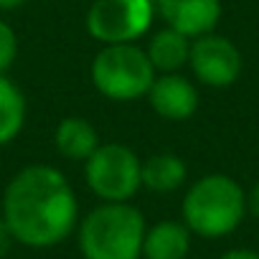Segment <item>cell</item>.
Segmentation results:
<instances>
[{"instance_id":"15","label":"cell","mask_w":259,"mask_h":259,"mask_svg":"<svg viewBox=\"0 0 259 259\" xmlns=\"http://www.w3.org/2000/svg\"><path fill=\"white\" fill-rule=\"evenodd\" d=\"M16 56H18V36L6 21H0V74H6L13 66Z\"/></svg>"},{"instance_id":"16","label":"cell","mask_w":259,"mask_h":259,"mask_svg":"<svg viewBox=\"0 0 259 259\" xmlns=\"http://www.w3.org/2000/svg\"><path fill=\"white\" fill-rule=\"evenodd\" d=\"M219 259H259V251L249 246H234V249H226Z\"/></svg>"},{"instance_id":"5","label":"cell","mask_w":259,"mask_h":259,"mask_svg":"<svg viewBox=\"0 0 259 259\" xmlns=\"http://www.w3.org/2000/svg\"><path fill=\"white\" fill-rule=\"evenodd\" d=\"M92 193L104 203H124L143 188V163L122 143H102L84 163Z\"/></svg>"},{"instance_id":"12","label":"cell","mask_w":259,"mask_h":259,"mask_svg":"<svg viewBox=\"0 0 259 259\" xmlns=\"http://www.w3.org/2000/svg\"><path fill=\"white\" fill-rule=\"evenodd\" d=\"M191 41L193 38H188V36H183V33H178L173 28H165V31H158L150 38L145 54H148V59H150V64H153L155 71H160V74H176L178 69H183L188 64Z\"/></svg>"},{"instance_id":"14","label":"cell","mask_w":259,"mask_h":259,"mask_svg":"<svg viewBox=\"0 0 259 259\" xmlns=\"http://www.w3.org/2000/svg\"><path fill=\"white\" fill-rule=\"evenodd\" d=\"M23 124H26V99L6 74H0V148L13 143Z\"/></svg>"},{"instance_id":"8","label":"cell","mask_w":259,"mask_h":259,"mask_svg":"<svg viewBox=\"0 0 259 259\" xmlns=\"http://www.w3.org/2000/svg\"><path fill=\"white\" fill-rule=\"evenodd\" d=\"M155 6L168 28L188 38L213 33L221 18V0H155Z\"/></svg>"},{"instance_id":"17","label":"cell","mask_w":259,"mask_h":259,"mask_svg":"<svg viewBox=\"0 0 259 259\" xmlns=\"http://www.w3.org/2000/svg\"><path fill=\"white\" fill-rule=\"evenodd\" d=\"M11 244H13V236H11V229H8V224H6V219L0 216V259H3L6 254H8V249H11Z\"/></svg>"},{"instance_id":"1","label":"cell","mask_w":259,"mask_h":259,"mask_svg":"<svg viewBox=\"0 0 259 259\" xmlns=\"http://www.w3.org/2000/svg\"><path fill=\"white\" fill-rule=\"evenodd\" d=\"M13 241L28 249H51L79 226V203L66 176L51 165L18 170L3 193V211Z\"/></svg>"},{"instance_id":"3","label":"cell","mask_w":259,"mask_h":259,"mask_svg":"<svg viewBox=\"0 0 259 259\" xmlns=\"http://www.w3.org/2000/svg\"><path fill=\"white\" fill-rule=\"evenodd\" d=\"M244 216L246 193L231 176H203L183 196V224L201 239H221L234 234Z\"/></svg>"},{"instance_id":"19","label":"cell","mask_w":259,"mask_h":259,"mask_svg":"<svg viewBox=\"0 0 259 259\" xmlns=\"http://www.w3.org/2000/svg\"><path fill=\"white\" fill-rule=\"evenodd\" d=\"M26 3V0H0V11H16Z\"/></svg>"},{"instance_id":"10","label":"cell","mask_w":259,"mask_h":259,"mask_svg":"<svg viewBox=\"0 0 259 259\" xmlns=\"http://www.w3.org/2000/svg\"><path fill=\"white\" fill-rule=\"evenodd\" d=\"M191 251V231L183 221H158L148 226L143 239L145 259H186Z\"/></svg>"},{"instance_id":"7","label":"cell","mask_w":259,"mask_h":259,"mask_svg":"<svg viewBox=\"0 0 259 259\" xmlns=\"http://www.w3.org/2000/svg\"><path fill=\"white\" fill-rule=\"evenodd\" d=\"M188 64L193 69V76L203 87H213V89L231 87L239 79L244 66L241 51L234 46V41L216 33H206L191 41Z\"/></svg>"},{"instance_id":"4","label":"cell","mask_w":259,"mask_h":259,"mask_svg":"<svg viewBox=\"0 0 259 259\" xmlns=\"http://www.w3.org/2000/svg\"><path fill=\"white\" fill-rule=\"evenodd\" d=\"M158 71L153 69L148 54L135 44L102 46L92 61L94 89L114 102H133L150 92Z\"/></svg>"},{"instance_id":"6","label":"cell","mask_w":259,"mask_h":259,"mask_svg":"<svg viewBox=\"0 0 259 259\" xmlns=\"http://www.w3.org/2000/svg\"><path fill=\"white\" fill-rule=\"evenodd\" d=\"M153 0H94L87 13V31L102 46L135 44L153 23Z\"/></svg>"},{"instance_id":"2","label":"cell","mask_w":259,"mask_h":259,"mask_svg":"<svg viewBox=\"0 0 259 259\" xmlns=\"http://www.w3.org/2000/svg\"><path fill=\"white\" fill-rule=\"evenodd\" d=\"M148 221L133 203H99L76 226L84 259H140Z\"/></svg>"},{"instance_id":"13","label":"cell","mask_w":259,"mask_h":259,"mask_svg":"<svg viewBox=\"0 0 259 259\" xmlns=\"http://www.w3.org/2000/svg\"><path fill=\"white\" fill-rule=\"evenodd\" d=\"M186 176H188V170H186L183 158H178L173 153H158L143 163V186L153 193L178 191L186 183Z\"/></svg>"},{"instance_id":"18","label":"cell","mask_w":259,"mask_h":259,"mask_svg":"<svg viewBox=\"0 0 259 259\" xmlns=\"http://www.w3.org/2000/svg\"><path fill=\"white\" fill-rule=\"evenodd\" d=\"M246 213L259 219V183H254V188L246 193Z\"/></svg>"},{"instance_id":"11","label":"cell","mask_w":259,"mask_h":259,"mask_svg":"<svg viewBox=\"0 0 259 259\" xmlns=\"http://www.w3.org/2000/svg\"><path fill=\"white\" fill-rule=\"evenodd\" d=\"M54 145L56 150L69 158V160H89L92 153L102 145L99 135L89 119L84 117H66L56 124V133H54Z\"/></svg>"},{"instance_id":"9","label":"cell","mask_w":259,"mask_h":259,"mask_svg":"<svg viewBox=\"0 0 259 259\" xmlns=\"http://www.w3.org/2000/svg\"><path fill=\"white\" fill-rule=\"evenodd\" d=\"M148 97H150V107L160 117L173 119V122H183L193 117L198 109V89L193 87V81H188L178 71L155 76Z\"/></svg>"}]
</instances>
